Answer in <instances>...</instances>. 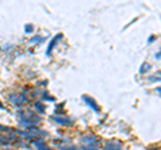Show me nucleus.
<instances>
[{
  "mask_svg": "<svg viewBox=\"0 0 161 150\" xmlns=\"http://www.w3.org/2000/svg\"><path fill=\"white\" fill-rule=\"evenodd\" d=\"M43 39H44V38H42V36H34L31 40H30V42H31V43H35V42H42Z\"/></svg>",
  "mask_w": 161,
  "mask_h": 150,
  "instance_id": "obj_10",
  "label": "nucleus"
},
{
  "mask_svg": "<svg viewBox=\"0 0 161 150\" xmlns=\"http://www.w3.org/2000/svg\"><path fill=\"white\" fill-rule=\"evenodd\" d=\"M32 143H34V146L36 147L38 150H52V149H50V147L46 145L44 141H42V139H39V138L34 139V141H32Z\"/></svg>",
  "mask_w": 161,
  "mask_h": 150,
  "instance_id": "obj_3",
  "label": "nucleus"
},
{
  "mask_svg": "<svg viewBox=\"0 0 161 150\" xmlns=\"http://www.w3.org/2000/svg\"><path fill=\"white\" fill-rule=\"evenodd\" d=\"M0 109H3V106H1V103H0Z\"/></svg>",
  "mask_w": 161,
  "mask_h": 150,
  "instance_id": "obj_14",
  "label": "nucleus"
},
{
  "mask_svg": "<svg viewBox=\"0 0 161 150\" xmlns=\"http://www.w3.org/2000/svg\"><path fill=\"white\" fill-rule=\"evenodd\" d=\"M61 38H62V34H59V35H56V36H55V38H54V39H52V40H51L50 46H48V48H47V55H50V54H51V51H52V48H54V47H55V43H56V42H58V40H59V39H61Z\"/></svg>",
  "mask_w": 161,
  "mask_h": 150,
  "instance_id": "obj_7",
  "label": "nucleus"
},
{
  "mask_svg": "<svg viewBox=\"0 0 161 150\" xmlns=\"http://www.w3.org/2000/svg\"><path fill=\"white\" fill-rule=\"evenodd\" d=\"M52 119L55 121L56 123H59V125H63V126H69L72 123L71 119H69V118H64V117H52Z\"/></svg>",
  "mask_w": 161,
  "mask_h": 150,
  "instance_id": "obj_5",
  "label": "nucleus"
},
{
  "mask_svg": "<svg viewBox=\"0 0 161 150\" xmlns=\"http://www.w3.org/2000/svg\"><path fill=\"white\" fill-rule=\"evenodd\" d=\"M12 141H13V139H12V138H10V137L0 135V143H3V145H10Z\"/></svg>",
  "mask_w": 161,
  "mask_h": 150,
  "instance_id": "obj_8",
  "label": "nucleus"
},
{
  "mask_svg": "<svg viewBox=\"0 0 161 150\" xmlns=\"http://www.w3.org/2000/svg\"><path fill=\"white\" fill-rule=\"evenodd\" d=\"M105 150H121V145L115 142H106L105 143Z\"/></svg>",
  "mask_w": 161,
  "mask_h": 150,
  "instance_id": "obj_6",
  "label": "nucleus"
},
{
  "mask_svg": "<svg viewBox=\"0 0 161 150\" xmlns=\"http://www.w3.org/2000/svg\"><path fill=\"white\" fill-rule=\"evenodd\" d=\"M82 98H83V101H85L86 103L89 104V106H90V107H93V110H94V111H97V112L99 111V106L95 103V101H94L93 98H89L87 95H83Z\"/></svg>",
  "mask_w": 161,
  "mask_h": 150,
  "instance_id": "obj_4",
  "label": "nucleus"
},
{
  "mask_svg": "<svg viewBox=\"0 0 161 150\" xmlns=\"http://www.w3.org/2000/svg\"><path fill=\"white\" fill-rule=\"evenodd\" d=\"M35 107H36V109L39 107V111H40V112H43V106H42L40 103H36V104H35Z\"/></svg>",
  "mask_w": 161,
  "mask_h": 150,
  "instance_id": "obj_12",
  "label": "nucleus"
},
{
  "mask_svg": "<svg viewBox=\"0 0 161 150\" xmlns=\"http://www.w3.org/2000/svg\"><path fill=\"white\" fill-rule=\"evenodd\" d=\"M32 31H34V26H32V24H28V26H26V32H27V34H31Z\"/></svg>",
  "mask_w": 161,
  "mask_h": 150,
  "instance_id": "obj_11",
  "label": "nucleus"
},
{
  "mask_svg": "<svg viewBox=\"0 0 161 150\" xmlns=\"http://www.w3.org/2000/svg\"><path fill=\"white\" fill-rule=\"evenodd\" d=\"M54 145H55L59 150H77V147H75L70 141H54Z\"/></svg>",
  "mask_w": 161,
  "mask_h": 150,
  "instance_id": "obj_2",
  "label": "nucleus"
},
{
  "mask_svg": "<svg viewBox=\"0 0 161 150\" xmlns=\"http://www.w3.org/2000/svg\"><path fill=\"white\" fill-rule=\"evenodd\" d=\"M44 99H46V101H47V99H48V101H54V98H51V96L47 95V94H44Z\"/></svg>",
  "mask_w": 161,
  "mask_h": 150,
  "instance_id": "obj_13",
  "label": "nucleus"
},
{
  "mask_svg": "<svg viewBox=\"0 0 161 150\" xmlns=\"http://www.w3.org/2000/svg\"><path fill=\"white\" fill-rule=\"evenodd\" d=\"M148 70H149V64H148V63H144V64H142V67L140 68V72H141V74H144V72L148 71Z\"/></svg>",
  "mask_w": 161,
  "mask_h": 150,
  "instance_id": "obj_9",
  "label": "nucleus"
},
{
  "mask_svg": "<svg viewBox=\"0 0 161 150\" xmlns=\"http://www.w3.org/2000/svg\"><path fill=\"white\" fill-rule=\"evenodd\" d=\"M79 145L82 150H98L99 141L94 135H85L79 139Z\"/></svg>",
  "mask_w": 161,
  "mask_h": 150,
  "instance_id": "obj_1",
  "label": "nucleus"
}]
</instances>
